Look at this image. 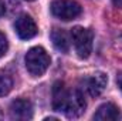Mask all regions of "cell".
<instances>
[{"label": "cell", "mask_w": 122, "mask_h": 121, "mask_svg": "<svg viewBox=\"0 0 122 121\" xmlns=\"http://www.w3.org/2000/svg\"><path fill=\"white\" fill-rule=\"evenodd\" d=\"M117 84H118L119 90L122 91V73H119V74H118V77H117Z\"/></svg>", "instance_id": "cell-13"}, {"label": "cell", "mask_w": 122, "mask_h": 121, "mask_svg": "<svg viewBox=\"0 0 122 121\" xmlns=\"http://www.w3.org/2000/svg\"><path fill=\"white\" fill-rule=\"evenodd\" d=\"M13 87V80L9 74H1L0 73V97L7 95Z\"/></svg>", "instance_id": "cell-10"}, {"label": "cell", "mask_w": 122, "mask_h": 121, "mask_svg": "<svg viewBox=\"0 0 122 121\" xmlns=\"http://www.w3.org/2000/svg\"><path fill=\"white\" fill-rule=\"evenodd\" d=\"M29 1H33V0H29Z\"/></svg>", "instance_id": "cell-15"}, {"label": "cell", "mask_w": 122, "mask_h": 121, "mask_svg": "<svg viewBox=\"0 0 122 121\" xmlns=\"http://www.w3.org/2000/svg\"><path fill=\"white\" fill-rule=\"evenodd\" d=\"M7 49H9V43H7V38H6V36L0 31V59L6 54V51H7Z\"/></svg>", "instance_id": "cell-11"}, {"label": "cell", "mask_w": 122, "mask_h": 121, "mask_svg": "<svg viewBox=\"0 0 122 121\" xmlns=\"http://www.w3.org/2000/svg\"><path fill=\"white\" fill-rule=\"evenodd\" d=\"M24 61H26L27 71L31 76L38 77V76H43L47 71V68L50 67L51 59L43 47H33L27 51Z\"/></svg>", "instance_id": "cell-2"}, {"label": "cell", "mask_w": 122, "mask_h": 121, "mask_svg": "<svg viewBox=\"0 0 122 121\" xmlns=\"http://www.w3.org/2000/svg\"><path fill=\"white\" fill-rule=\"evenodd\" d=\"M51 41H53L54 47L61 53H67L70 50V37L62 29H53Z\"/></svg>", "instance_id": "cell-9"}, {"label": "cell", "mask_w": 122, "mask_h": 121, "mask_svg": "<svg viewBox=\"0 0 122 121\" xmlns=\"http://www.w3.org/2000/svg\"><path fill=\"white\" fill-rule=\"evenodd\" d=\"M87 103L81 90H68L64 83L57 81L53 87V110L65 114L68 118H77L85 111Z\"/></svg>", "instance_id": "cell-1"}, {"label": "cell", "mask_w": 122, "mask_h": 121, "mask_svg": "<svg viewBox=\"0 0 122 121\" xmlns=\"http://www.w3.org/2000/svg\"><path fill=\"white\" fill-rule=\"evenodd\" d=\"M10 116L16 120H30L33 117V104L26 98H17L10 104Z\"/></svg>", "instance_id": "cell-7"}, {"label": "cell", "mask_w": 122, "mask_h": 121, "mask_svg": "<svg viewBox=\"0 0 122 121\" xmlns=\"http://www.w3.org/2000/svg\"><path fill=\"white\" fill-rule=\"evenodd\" d=\"M119 118V108L114 103H105L98 107L94 114V120L97 121H115Z\"/></svg>", "instance_id": "cell-8"}, {"label": "cell", "mask_w": 122, "mask_h": 121, "mask_svg": "<svg viewBox=\"0 0 122 121\" xmlns=\"http://www.w3.org/2000/svg\"><path fill=\"white\" fill-rule=\"evenodd\" d=\"M51 13L60 20L70 22L77 19L82 13V9L74 0H54L51 3Z\"/></svg>", "instance_id": "cell-4"}, {"label": "cell", "mask_w": 122, "mask_h": 121, "mask_svg": "<svg viewBox=\"0 0 122 121\" xmlns=\"http://www.w3.org/2000/svg\"><path fill=\"white\" fill-rule=\"evenodd\" d=\"M71 40H72V44L78 57L88 59L92 51V41H94L92 30L77 26L71 30Z\"/></svg>", "instance_id": "cell-3"}, {"label": "cell", "mask_w": 122, "mask_h": 121, "mask_svg": "<svg viewBox=\"0 0 122 121\" xmlns=\"http://www.w3.org/2000/svg\"><path fill=\"white\" fill-rule=\"evenodd\" d=\"M4 13H6V4H4L3 0H0V17H1Z\"/></svg>", "instance_id": "cell-12"}, {"label": "cell", "mask_w": 122, "mask_h": 121, "mask_svg": "<svg viewBox=\"0 0 122 121\" xmlns=\"http://www.w3.org/2000/svg\"><path fill=\"white\" fill-rule=\"evenodd\" d=\"M112 3H114V6H115V7L122 9V0H112Z\"/></svg>", "instance_id": "cell-14"}, {"label": "cell", "mask_w": 122, "mask_h": 121, "mask_svg": "<svg viewBox=\"0 0 122 121\" xmlns=\"http://www.w3.org/2000/svg\"><path fill=\"white\" fill-rule=\"evenodd\" d=\"M14 30L17 33V36H19L20 38H23V40L33 38V37L38 33V29H37L36 22L33 20V17L29 16V14H21L20 17L16 19Z\"/></svg>", "instance_id": "cell-5"}, {"label": "cell", "mask_w": 122, "mask_h": 121, "mask_svg": "<svg viewBox=\"0 0 122 121\" xmlns=\"http://www.w3.org/2000/svg\"><path fill=\"white\" fill-rule=\"evenodd\" d=\"M107 83H108L107 74L98 71V73L92 74L88 78L84 80V88H85V91H87L91 97H98L99 94H102V91L105 90Z\"/></svg>", "instance_id": "cell-6"}]
</instances>
